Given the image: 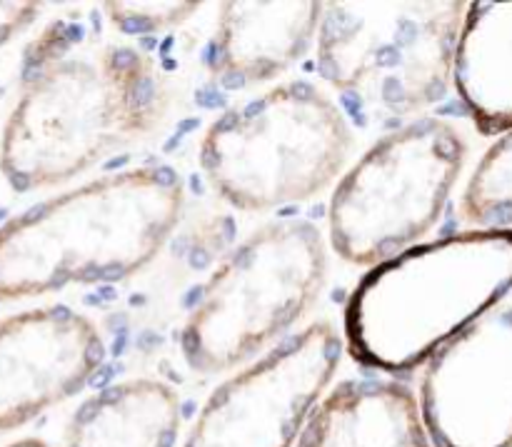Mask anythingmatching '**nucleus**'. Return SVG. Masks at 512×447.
<instances>
[{"label":"nucleus","mask_w":512,"mask_h":447,"mask_svg":"<svg viewBox=\"0 0 512 447\" xmlns=\"http://www.w3.org/2000/svg\"><path fill=\"white\" fill-rule=\"evenodd\" d=\"M510 290L512 230L445 235L363 275L345 305V345L363 368L408 373L498 308Z\"/></svg>","instance_id":"3"},{"label":"nucleus","mask_w":512,"mask_h":447,"mask_svg":"<svg viewBox=\"0 0 512 447\" xmlns=\"http://www.w3.org/2000/svg\"><path fill=\"white\" fill-rule=\"evenodd\" d=\"M323 8L315 0L223 3L208 50L210 73L230 88L278 78L318 38Z\"/></svg>","instance_id":"11"},{"label":"nucleus","mask_w":512,"mask_h":447,"mask_svg":"<svg viewBox=\"0 0 512 447\" xmlns=\"http://www.w3.org/2000/svg\"><path fill=\"white\" fill-rule=\"evenodd\" d=\"M180 398L155 378L113 383L85 400L68 425V447H175Z\"/></svg>","instance_id":"14"},{"label":"nucleus","mask_w":512,"mask_h":447,"mask_svg":"<svg viewBox=\"0 0 512 447\" xmlns=\"http://www.w3.org/2000/svg\"><path fill=\"white\" fill-rule=\"evenodd\" d=\"M468 3H325L318 70L363 120H398L445 98Z\"/></svg>","instance_id":"6"},{"label":"nucleus","mask_w":512,"mask_h":447,"mask_svg":"<svg viewBox=\"0 0 512 447\" xmlns=\"http://www.w3.org/2000/svg\"><path fill=\"white\" fill-rule=\"evenodd\" d=\"M183 205L168 165L115 170L33 205L0 225V303L130 278L163 250Z\"/></svg>","instance_id":"2"},{"label":"nucleus","mask_w":512,"mask_h":447,"mask_svg":"<svg viewBox=\"0 0 512 447\" xmlns=\"http://www.w3.org/2000/svg\"><path fill=\"white\" fill-rule=\"evenodd\" d=\"M325 273V240L313 223L290 218L255 230L198 290L180 330L185 363L218 375L255 360L308 313Z\"/></svg>","instance_id":"5"},{"label":"nucleus","mask_w":512,"mask_h":447,"mask_svg":"<svg viewBox=\"0 0 512 447\" xmlns=\"http://www.w3.org/2000/svg\"><path fill=\"white\" fill-rule=\"evenodd\" d=\"M423 368L418 405L433 447H512V308L485 313Z\"/></svg>","instance_id":"9"},{"label":"nucleus","mask_w":512,"mask_h":447,"mask_svg":"<svg viewBox=\"0 0 512 447\" xmlns=\"http://www.w3.org/2000/svg\"><path fill=\"white\" fill-rule=\"evenodd\" d=\"M38 15V3H5V0H0V45H5L15 35L23 33L25 28H30Z\"/></svg>","instance_id":"17"},{"label":"nucleus","mask_w":512,"mask_h":447,"mask_svg":"<svg viewBox=\"0 0 512 447\" xmlns=\"http://www.w3.org/2000/svg\"><path fill=\"white\" fill-rule=\"evenodd\" d=\"M165 105L148 53L103 38L78 15L60 18L25 50L20 95L0 138V170L15 190L53 188L148 135Z\"/></svg>","instance_id":"1"},{"label":"nucleus","mask_w":512,"mask_h":447,"mask_svg":"<svg viewBox=\"0 0 512 447\" xmlns=\"http://www.w3.org/2000/svg\"><path fill=\"white\" fill-rule=\"evenodd\" d=\"M353 150L343 110L318 85L293 80L230 108L200 140V168L238 210L285 208L328 188Z\"/></svg>","instance_id":"4"},{"label":"nucleus","mask_w":512,"mask_h":447,"mask_svg":"<svg viewBox=\"0 0 512 447\" xmlns=\"http://www.w3.org/2000/svg\"><path fill=\"white\" fill-rule=\"evenodd\" d=\"M460 215L475 228L512 230V133L495 140L470 175Z\"/></svg>","instance_id":"15"},{"label":"nucleus","mask_w":512,"mask_h":447,"mask_svg":"<svg viewBox=\"0 0 512 447\" xmlns=\"http://www.w3.org/2000/svg\"><path fill=\"white\" fill-rule=\"evenodd\" d=\"M453 85L480 133H512V0L468 3L455 45Z\"/></svg>","instance_id":"13"},{"label":"nucleus","mask_w":512,"mask_h":447,"mask_svg":"<svg viewBox=\"0 0 512 447\" xmlns=\"http://www.w3.org/2000/svg\"><path fill=\"white\" fill-rule=\"evenodd\" d=\"M105 343L83 313L65 305L0 320V433L73 398L98 373Z\"/></svg>","instance_id":"10"},{"label":"nucleus","mask_w":512,"mask_h":447,"mask_svg":"<svg viewBox=\"0 0 512 447\" xmlns=\"http://www.w3.org/2000/svg\"><path fill=\"white\" fill-rule=\"evenodd\" d=\"M295 447H433L418 398L398 380H345L325 393Z\"/></svg>","instance_id":"12"},{"label":"nucleus","mask_w":512,"mask_h":447,"mask_svg":"<svg viewBox=\"0 0 512 447\" xmlns=\"http://www.w3.org/2000/svg\"><path fill=\"white\" fill-rule=\"evenodd\" d=\"M343 358L330 323H313L213 390L180 447H295Z\"/></svg>","instance_id":"8"},{"label":"nucleus","mask_w":512,"mask_h":447,"mask_svg":"<svg viewBox=\"0 0 512 447\" xmlns=\"http://www.w3.org/2000/svg\"><path fill=\"white\" fill-rule=\"evenodd\" d=\"M450 123L418 118L370 145L343 175L328 210L330 245L353 265H380L415 248L443 218L465 165Z\"/></svg>","instance_id":"7"},{"label":"nucleus","mask_w":512,"mask_h":447,"mask_svg":"<svg viewBox=\"0 0 512 447\" xmlns=\"http://www.w3.org/2000/svg\"><path fill=\"white\" fill-rule=\"evenodd\" d=\"M200 10L195 0H108L103 15L128 38L155 35L185 23Z\"/></svg>","instance_id":"16"},{"label":"nucleus","mask_w":512,"mask_h":447,"mask_svg":"<svg viewBox=\"0 0 512 447\" xmlns=\"http://www.w3.org/2000/svg\"><path fill=\"white\" fill-rule=\"evenodd\" d=\"M5 447H50V445H45L43 440L23 438V440H15V443H10V445H5Z\"/></svg>","instance_id":"18"}]
</instances>
